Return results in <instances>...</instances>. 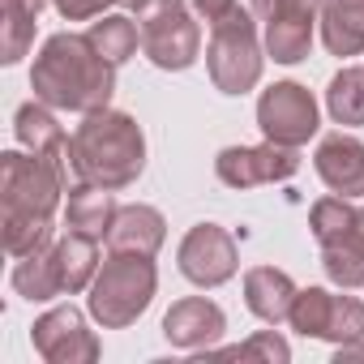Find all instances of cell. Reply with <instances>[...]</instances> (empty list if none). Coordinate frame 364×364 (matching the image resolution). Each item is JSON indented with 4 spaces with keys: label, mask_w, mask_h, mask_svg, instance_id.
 <instances>
[{
    "label": "cell",
    "mask_w": 364,
    "mask_h": 364,
    "mask_svg": "<svg viewBox=\"0 0 364 364\" xmlns=\"http://www.w3.org/2000/svg\"><path fill=\"white\" fill-rule=\"evenodd\" d=\"M60 193H69V171L52 159L22 150L0 154V228L14 262L52 245V215Z\"/></svg>",
    "instance_id": "1"
},
{
    "label": "cell",
    "mask_w": 364,
    "mask_h": 364,
    "mask_svg": "<svg viewBox=\"0 0 364 364\" xmlns=\"http://www.w3.org/2000/svg\"><path fill=\"white\" fill-rule=\"evenodd\" d=\"M31 90L56 112H103L116 95V65L99 56L90 35H52L31 65Z\"/></svg>",
    "instance_id": "2"
},
{
    "label": "cell",
    "mask_w": 364,
    "mask_h": 364,
    "mask_svg": "<svg viewBox=\"0 0 364 364\" xmlns=\"http://www.w3.org/2000/svg\"><path fill=\"white\" fill-rule=\"evenodd\" d=\"M73 176L103 189H129L146 167V137L129 112H90L73 129Z\"/></svg>",
    "instance_id": "3"
},
{
    "label": "cell",
    "mask_w": 364,
    "mask_h": 364,
    "mask_svg": "<svg viewBox=\"0 0 364 364\" xmlns=\"http://www.w3.org/2000/svg\"><path fill=\"white\" fill-rule=\"evenodd\" d=\"M159 291V270L141 253H112L90 283V317L107 330L133 326Z\"/></svg>",
    "instance_id": "4"
},
{
    "label": "cell",
    "mask_w": 364,
    "mask_h": 364,
    "mask_svg": "<svg viewBox=\"0 0 364 364\" xmlns=\"http://www.w3.org/2000/svg\"><path fill=\"white\" fill-rule=\"evenodd\" d=\"M133 14L141 31V52L154 69L180 73L202 56V31L185 0H137Z\"/></svg>",
    "instance_id": "5"
},
{
    "label": "cell",
    "mask_w": 364,
    "mask_h": 364,
    "mask_svg": "<svg viewBox=\"0 0 364 364\" xmlns=\"http://www.w3.org/2000/svg\"><path fill=\"white\" fill-rule=\"evenodd\" d=\"M266 43L257 39V22L253 14L236 9L223 22L210 26V43H206V69L215 90L223 95H245L262 82V65H266Z\"/></svg>",
    "instance_id": "6"
},
{
    "label": "cell",
    "mask_w": 364,
    "mask_h": 364,
    "mask_svg": "<svg viewBox=\"0 0 364 364\" xmlns=\"http://www.w3.org/2000/svg\"><path fill=\"white\" fill-rule=\"evenodd\" d=\"M287 321L304 338H326L334 347H347V343L364 338V300L334 296L326 287H304V291H296V304H291Z\"/></svg>",
    "instance_id": "7"
},
{
    "label": "cell",
    "mask_w": 364,
    "mask_h": 364,
    "mask_svg": "<svg viewBox=\"0 0 364 364\" xmlns=\"http://www.w3.org/2000/svg\"><path fill=\"white\" fill-rule=\"evenodd\" d=\"M300 171V150L296 146H279V141H262V146H228L215 159V176L228 189H257V185H279Z\"/></svg>",
    "instance_id": "8"
},
{
    "label": "cell",
    "mask_w": 364,
    "mask_h": 364,
    "mask_svg": "<svg viewBox=\"0 0 364 364\" xmlns=\"http://www.w3.org/2000/svg\"><path fill=\"white\" fill-rule=\"evenodd\" d=\"M257 124L279 146H304L317 133V99L300 82H274L257 99Z\"/></svg>",
    "instance_id": "9"
},
{
    "label": "cell",
    "mask_w": 364,
    "mask_h": 364,
    "mask_svg": "<svg viewBox=\"0 0 364 364\" xmlns=\"http://www.w3.org/2000/svg\"><path fill=\"white\" fill-rule=\"evenodd\" d=\"M176 266H180V274H185L189 283H198V287H219V283H228L236 274L240 253H236V240H232L228 228L198 223V228H189L185 240H180Z\"/></svg>",
    "instance_id": "10"
},
{
    "label": "cell",
    "mask_w": 364,
    "mask_h": 364,
    "mask_svg": "<svg viewBox=\"0 0 364 364\" xmlns=\"http://www.w3.org/2000/svg\"><path fill=\"white\" fill-rule=\"evenodd\" d=\"M31 343L48 364H95L99 360V338L95 330H86V317L73 304L43 313L31 326Z\"/></svg>",
    "instance_id": "11"
},
{
    "label": "cell",
    "mask_w": 364,
    "mask_h": 364,
    "mask_svg": "<svg viewBox=\"0 0 364 364\" xmlns=\"http://www.w3.org/2000/svg\"><path fill=\"white\" fill-rule=\"evenodd\" d=\"M228 330V317L215 300L206 296H189V300H176L163 317V334L171 347H185V351H210Z\"/></svg>",
    "instance_id": "12"
},
{
    "label": "cell",
    "mask_w": 364,
    "mask_h": 364,
    "mask_svg": "<svg viewBox=\"0 0 364 364\" xmlns=\"http://www.w3.org/2000/svg\"><path fill=\"white\" fill-rule=\"evenodd\" d=\"M313 167L321 176V185L338 198H364V141L351 137V133H326L317 154H313Z\"/></svg>",
    "instance_id": "13"
},
{
    "label": "cell",
    "mask_w": 364,
    "mask_h": 364,
    "mask_svg": "<svg viewBox=\"0 0 364 364\" xmlns=\"http://www.w3.org/2000/svg\"><path fill=\"white\" fill-rule=\"evenodd\" d=\"M14 133H18V141H22L31 154H43V159H52L56 167L73 171V146H69L73 137L60 129L56 107H48L43 99H31V103L18 107V116H14Z\"/></svg>",
    "instance_id": "14"
},
{
    "label": "cell",
    "mask_w": 364,
    "mask_h": 364,
    "mask_svg": "<svg viewBox=\"0 0 364 364\" xmlns=\"http://www.w3.org/2000/svg\"><path fill=\"white\" fill-rule=\"evenodd\" d=\"M296 291H300V287H296L291 274L279 270V266H253V270L245 274V304H249V313H253L257 321H266V326H279V321L291 317Z\"/></svg>",
    "instance_id": "15"
},
{
    "label": "cell",
    "mask_w": 364,
    "mask_h": 364,
    "mask_svg": "<svg viewBox=\"0 0 364 364\" xmlns=\"http://www.w3.org/2000/svg\"><path fill=\"white\" fill-rule=\"evenodd\" d=\"M167 240V219L154 210V206H120L116 210V223L107 232V249L112 253H141V257H154Z\"/></svg>",
    "instance_id": "16"
},
{
    "label": "cell",
    "mask_w": 364,
    "mask_h": 364,
    "mask_svg": "<svg viewBox=\"0 0 364 364\" xmlns=\"http://www.w3.org/2000/svg\"><path fill=\"white\" fill-rule=\"evenodd\" d=\"M116 210H120V206H116L112 189L86 185V180H82V185H73L69 198H65V228L103 240V236L112 232V223H116Z\"/></svg>",
    "instance_id": "17"
},
{
    "label": "cell",
    "mask_w": 364,
    "mask_h": 364,
    "mask_svg": "<svg viewBox=\"0 0 364 364\" xmlns=\"http://www.w3.org/2000/svg\"><path fill=\"white\" fill-rule=\"evenodd\" d=\"M321 266H326L330 283H338L343 291L364 287V206H360L351 232H343V236L321 245Z\"/></svg>",
    "instance_id": "18"
},
{
    "label": "cell",
    "mask_w": 364,
    "mask_h": 364,
    "mask_svg": "<svg viewBox=\"0 0 364 364\" xmlns=\"http://www.w3.org/2000/svg\"><path fill=\"white\" fill-rule=\"evenodd\" d=\"M52 253L60 262V279H65V296L90 291L95 274H99V240L82 236V232H65L60 240H52Z\"/></svg>",
    "instance_id": "19"
},
{
    "label": "cell",
    "mask_w": 364,
    "mask_h": 364,
    "mask_svg": "<svg viewBox=\"0 0 364 364\" xmlns=\"http://www.w3.org/2000/svg\"><path fill=\"white\" fill-rule=\"evenodd\" d=\"M14 291L26 296V300H56V296H65V279H60V262H56L52 245L39 249V253L18 257V266H14Z\"/></svg>",
    "instance_id": "20"
},
{
    "label": "cell",
    "mask_w": 364,
    "mask_h": 364,
    "mask_svg": "<svg viewBox=\"0 0 364 364\" xmlns=\"http://www.w3.org/2000/svg\"><path fill=\"white\" fill-rule=\"evenodd\" d=\"M43 5L48 0H5V35H0V60L5 65H18L31 52Z\"/></svg>",
    "instance_id": "21"
},
{
    "label": "cell",
    "mask_w": 364,
    "mask_h": 364,
    "mask_svg": "<svg viewBox=\"0 0 364 364\" xmlns=\"http://www.w3.org/2000/svg\"><path fill=\"white\" fill-rule=\"evenodd\" d=\"M90 43L99 48V56H107L116 69L129 60V56H137V48H141V31H137V22H129V18H120V14H103L99 22H90Z\"/></svg>",
    "instance_id": "22"
},
{
    "label": "cell",
    "mask_w": 364,
    "mask_h": 364,
    "mask_svg": "<svg viewBox=\"0 0 364 364\" xmlns=\"http://www.w3.org/2000/svg\"><path fill=\"white\" fill-rule=\"evenodd\" d=\"M326 107L334 124H364V69H343L326 86Z\"/></svg>",
    "instance_id": "23"
},
{
    "label": "cell",
    "mask_w": 364,
    "mask_h": 364,
    "mask_svg": "<svg viewBox=\"0 0 364 364\" xmlns=\"http://www.w3.org/2000/svg\"><path fill=\"white\" fill-rule=\"evenodd\" d=\"M355 206H351V198H321V202H313V210H309V228H313V236H317V245H326V240H334V236H343V232H351V223H355Z\"/></svg>",
    "instance_id": "24"
},
{
    "label": "cell",
    "mask_w": 364,
    "mask_h": 364,
    "mask_svg": "<svg viewBox=\"0 0 364 364\" xmlns=\"http://www.w3.org/2000/svg\"><path fill=\"white\" fill-rule=\"evenodd\" d=\"M219 355H232V360H266V364H287V360H291V347H287V338H279L274 330H257L249 343L228 347V351H219Z\"/></svg>",
    "instance_id": "25"
},
{
    "label": "cell",
    "mask_w": 364,
    "mask_h": 364,
    "mask_svg": "<svg viewBox=\"0 0 364 364\" xmlns=\"http://www.w3.org/2000/svg\"><path fill=\"white\" fill-rule=\"evenodd\" d=\"M52 5L65 22H90V18H103L107 5H116V0H52Z\"/></svg>",
    "instance_id": "26"
},
{
    "label": "cell",
    "mask_w": 364,
    "mask_h": 364,
    "mask_svg": "<svg viewBox=\"0 0 364 364\" xmlns=\"http://www.w3.org/2000/svg\"><path fill=\"white\" fill-rule=\"evenodd\" d=\"M189 5L206 18V26H215V22H223L228 14H236V9H240V0H189Z\"/></svg>",
    "instance_id": "27"
},
{
    "label": "cell",
    "mask_w": 364,
    "mask_h": 364,
    "mask_svg": "<svg viewBox=\"0 0 364 364\" xmlns=\"http://www.w3.org/2000/svg\"><path fill=\"white\" fill-rule=\"evenodd\" d=\"M116 5H129V9H133V5H137V0H116Z\"/></svg>",
    "instance_id": "28"
}]
</instances>
